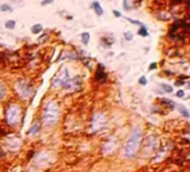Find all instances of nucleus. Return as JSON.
Wrapping results in <instances>:
<instances>
[{
	"label": "nucleus",
	"mask_w": 190,
	"mask_h": 172,
	"mask_svg": "<svg viewBox=\"0 0 190 172\" xmlns=\"http://www.w3.org/2000/svg\"><path fill=\"white\" fill-rule=\"evenodd\" d=\"M162 103H165V104H167L168 106H169L171 110H173V107H175V104H173L171 101L167 100V98H162Z\"/></svg>",
	"instance_id": "2eb2a0df"
},
{
	"label": "nucleus",
	"mask_w": 190,
	"mask_h": 172,
	"mask_svg": "<svg viewBox=\"0 0 190 172\" xmlns=\"http://www.w3.org/2000/svg\"><path fill=\"white\" fill-rule=\"evenodd\" d=\"M5 94H6V88H5V86H3V84L0 83V98L3 97Z\"/></svg>",
	"instance_id": "a211bd4d"
},
{
	"label": "nucleus",
	"mask_w": 190,
	"mask_h": 172,
	"mask_svg": "<svg viewBox=\"0 0 190 172\" xmlns=\"http://www.w3.org/2000/svg\"><path fill=\"white\" fill-rule=\"evenodd\" d=\"M39 128H40V124H39L38 121H36L35 123L32 124V126L30 128V130H29L28 133L29 134H36L39 132Z\"/></svg>",
	"instance_id": "6e6552de"
},
{
	"label": "nucleus",
	"mask_w": 190,
	"mask_h": 172,
	"mask_svg": "<svg viewBox=\"0 0 190 172\" xmlns=\"http://www.w3.org/2000/svg\"><path fill=\"white\" fill-rule=\"evenodd\" d=\"M124 38H126V40H131L134 38V35H132V33H124Z\"/></svg>",
	"instance_id": "6ab92c4d"
},
{
	"label": "nucleus",
	"mask_w": 190,
	"mask_h": 172,
	"mask_svg": "<svg viewBox=\"0 0 190 172\" xmlns=\"http://www.w3.org/2000/svg\"><path fill=\"white\" fill-rule=\"evenodd\" d=\"M139 33V35H141V36H144V37H146V36H148V31H147V28L144 27V26H141V28H140V30L138 31Z\"/></svg>",
	"instance_id": "4468645a"
},
{
	"label": "nucleus",
	"mask_w": 190,
	"mask_h": 172,
	"mask_svg": "<svg viewBox=\"0 0 190 172\" xmlns=\"http://www.w3.org/2000/svg\"><path fill=\"white\" fill-rule=\"evenodd\" d=\"M81 38H82V43H84L85 45H87L89 43V39H90V35H89L88 33H84L81 35Z\"/></svg>",
	"instance_id": "f8f14e48"
},
{
	"label": "nucleus",
	"mask_w": 190,
	"mask_h": 172,
	"mask_svg": "<svg viewBox=\"0 0 190 172\" xmlns=\"http://www.w3.org/2000/svg\"><path fill=\"white\" fill-rule=\"evenodd\" d=\"M106 124V120H105L104 115L101 114H96L94 116V120H92V128L94 131H97V130H101L102 128Z\"/></svg>",
	"instance_id": "423d86ee"
},
{
	"label": "nucleus",
	"mask_w": 190,
	"mask_h": 172,
	"mask_svg": "<svg viewBox=\"0 0 190 172\" xmlns=\"http://www.w3.org/2000/svg\"><path fill=\"white\" fill-rule=\"evenodd\" d=\"M177 96L178 97H183V96H185V92H183V91H178Z\"/></svg>",
	"instance_id": "412c9836"
},
{
	"label": "nucleus",
	"mask_w": 190,
	"mask_h": 172,
	"mask_svg": "<svg viewBox=\"0 0 190 172\" xmlns=\"http://www.w3.org/2000/svg\"><path fill=\"white\" fill-rule=\"evenodd\" d=\"M42 25H40V23H37V25H33L32 27H31V31H32V34H35V35H37V34H40L41 31H42Z\"/></svg>",
	"instance_id": "9d476101"
},
{
	"label": "nucleus",
	"mask_w": 190,
	"mask_h": 172,
	"mask_svg": "<svg viewBox=\"0 0 190 172\" xmlns=\"http://www.w3.org/2000/svg\"><path fill=\"white\" fill-rule=\"evenodd\" d=\"M15 26H16L15 20H8V21H6V23H5V27L7 29H13L15 28Z\"/></svg>",
	"instance_id": "9b49d317"
},
{
	"label": "nucleus",
	"mask_w": 190,
	"mask_h": 172,
	"mask_svg": "<svg viewBox=\"0 0 190 172\" xmlns=\"http://www.w3.org/2000/svg\"><path fill=\"white\" fill-rule=\"evenodd\" d=\"M104 70H105V67H104V65H99V68H98V70H97V73H96V80L97 81H105L106 80V73L104 72Z\"/></svg>",
	"instance_id": "0eeeda50"
},
{
	"label": "nucleus",
	"mask_w": 190,
	"mask_h": 172,
	"mask_svg": "<svg viewBox=\"0 0 190 172\" xmlns=\"http://www.w3.org/2000/svg\"><path fill=\"white\" fill-rule=\"evenodd\" d=\"M59 107L53 102H49L43 110V122L46 125H53L58 122Z\"/></svg>",
	"instance_id": "f03ea898"
},
{
	"label": "nucleus",
	"mask_w": 190,
	"mask_h": 172,
	"mask_svg": "<svg viewBox=\"0 0 190 172\" xmlns=\"http://www.w3.org/2000/svg\"><path fill=\"white\" fill-rule=\"evenodd\" d=\"M178 106H179L180 113H183V115L186 116V117H189V113H188L187 108H186V107H183V106H180V105H178Z\"/></svg>",
	"instance_id": "dca6fc26"
},
{
	"label": "nucleus",
	"mask_w": 190,
	"mask_h": 172,
	"mask_svg": "<svg viewBox=\"0 0 190 172\" xmlns=\"http://www.w3.org/2000/svg\"><path fill=\"white\" fill-rule=\"evenodd\" d=\"M52 3L51 0H50V1H42V5H46V3Z\"/></svg>",
	"instance_id": "393cba45"
},
{
	"label": "nucleus",
	"mask_w": 190,
	"mask_h": 172,
	"mask_svg": "<svg viewBox=\"0 0 190 172\" xmlns=\"http://www.w3.org/2000/svg\"><path fill=\"white\" fill-rule=\"evenodd\" d=\"M92 8L95 9V11L97 13V15H102V13H104V10H102L101 6L99 5L98 1H94V3H92Z\"/></svg>",
	"instance_id": "1a4fd4ad"
},
{
	"label": "nucleus",
	"mask_w": 190,
	"mask_h": 172,
	"mask_svg": "<svg viewBox=\"0 0 190 172\" xmlns=\"http://www.w3.org/2000/svg\"><path fill=\"white\" fill-rule=\"evenodd\" d=\"M161 88L167 93H171L173 90V86H169V85H167V84H161Z\"/></svg>",
	"instance_id": "ddd939ff"
},
{
	"label": "nucleus",
	"mask_w": 190,
	"mask_h": 172,
	"mask_svg": "<svg viewBox=\"0 0 190 172\" xmlns=\"http://www.w3.org/2000/svg\"><path fill=\"white\" fill-rule=\"evenodd\" d=\"M189 34V25L185 20H177L170 29V37L173 39H185Z\"/></svg>",
	"instance_id": "7ed1b4c3"
},
{
	"label": "nucleus",
	"mask_w": 190,
	"mask_h": 172,
	"mask_svg": "<svg viewBox=\"0 0 190 172\" xmlns=\"http://www.w3.org/2000/svg\"><path fill=\"white\" fill-rule=\"evenodd\" d=\"M142 139V132L140 128H136L132 131L131 135L128 139L126 143V147H124V155L127 158H132L134 157V154L137 153L138 149L140 147V143H141Z\"/></svg>",
	"instance_id": "f257e3e1"
},
{
	"label": "nucleus",
	"mask_w": 190,
	"mask_h": 172,
	"mask_svg": "<svg viewBox=\"0 0 190 172\" xmlns=\"http://www.w3.org/2000/svg\"><path fill=\"white\" fill-rule=\"evenodd\" d=\"M6 116H7V122L10 125H16L19 122V117H20V108L18 105H10L8 107L7 113H6Z\"/></svg>",
	"instance_id": "39448f33"
},
{
	"label": "nucleus",
	"mask_w": 190,
	"mask_h": 172,
	"mask_svg": "<svg viewBox=\"0 0 190 172\" xmlns=\"http://www.w3.org/2000/svg\"><path fill=\"white\" fill-rule=\"evenodd\" d=\"M76 85H79L80 86V82H76L75 80H70L69 77V73L68 70L65 68L62 70L61 74H59L58 76L53 80V86L55 87H65V88H69V87H72L75 88Z\"/></svg>",
	"instance_id": "20e7f679"
},
{
	"label": "nucleus",
	"mask_w": 190,
	"mask_h": 172,
	"mask_svg": "<svg viewBox=\"0 0 190 172\" xmlns=\"http://www.w3.org/2000/svg\"><path fill=\"white\" fill-rule=\"evenodd\" d=\"M183 1H171V5H179V3H181Z\"/></svg>",
	"instance_id": "5701e85b"
},
{
	"label": "nucleus",
	"mask_w": 190,
	"mask_h": 172,
	"mask_svg": "<svg viewBox=\"0 0 190 172\" xmlns=\"http://www.w3.org/2000/svg\"><path fill=\"white\" fill-rule=\"evenodd\" d=\"M139 84L141 85H146L147 84V78H146V76H141L139 78Z\"/></svg>",
	"instance_id": "aec40b11"
},
{
	"label": "nucleus",
	"mask_w": 190,
	"mask_h": 172,
	"mask_svg": "<svg viewBox=\"0 0 190 172\" xmlns=\"http://www.w3.org/2000/svg\"><path fill=\"white\" fill-rule=\"evenodd\" d=\"M0 10L3 11V13H5V11H11L12 10V8H11L9 5H2L0 7Z\"/></svg>",
	"instance_id": "f3484780"
},
{
	"label": "nucleus",
	"mask_w": 190,
	"mask_h": 172,
	"mask_svg": "<svg viewBox=\"0 0 190 172\" xmlns=\"http://www.w3.org/2000/svg\"><path fill=\"white\" fill-rule=\"evenodd\" d=\"M156 67H157V64H156V63H152V64H150L149 70H153V68H156Z\"/></svg>",
	"instance_id": "4be33fe9"
},
{
	"label": "nucleus",
	"mask_w": 190,
	"mask_h": 172,
	"mask_svg": "<svg viewBox=\"0 0 190 172\" xmlns=\"http://www.w3.org/2000/svg\"><path fill=\"white\" fill-rule=\"evenodd\" d=\"M114 16H117V17H120V16H121L118 11H116V10H114Z\"/></svg>",
	"instance_id": "b1692460"
}]
</instances>
